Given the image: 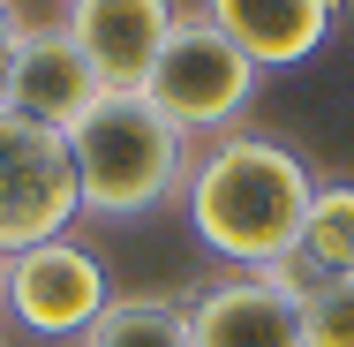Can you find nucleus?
I'll return each mask as SVG.
<instances>
[{
    "instance_id": "5",
    "label": "nucleus",
    "mask_w": 354,
    "mask_h": 347,
    "mask_svg": "<svg viewBox=\"0 0 354 347\" xmlns=\"http://www.w3.org/2000/svg\"><path fill=\"white\" fill-rule=\"evenodd\" d=\"M113 302V279L106 265L83 249V242H38L23 257H0V310L38 332V340H83Z\"/></svg>"
},
{
    "instance_id": "7",
    "label": "nucleus",
    "mask_w": 354,
    "mask_h": 347,
    "mask_svg": "<svg viewBox=\"0 0 354 347\" xmlns=\"http://www.w3.org/2000/svg\"><path fill=\"white\" fill-rule=\"evenodd\" d=\"M181 23V8L174 0H68V30L75 53L98 69L106 91H143V75L158 61V46H166V30Z\"/></svg>"
},
{
    "instance_id": "12",
    "label": "nucleus",
    "mask_w": 354,
    "mask_h": 347,
    "mask_svg": "<svg viewBox=\"0 0 354 347\" xmlns=\"http://www.w3.org/2000/svg\"><path fill=\"white\" fill-rule=\"evenodd\" d=\"M301 340L309 347H354V272H332L301 294Z\"/></svg>"
},
{
    "instance_id": "2",
    "label": "nucleus",
    "mask_w": 354,
    "mask_h": 347,
    "mask_svg": "<svg viewBox=\"0 0 354 347\" xmlns=\"http://www.w3.org/2000/svg\"><path fill=\"white\" fill-rule=\"evenodd\" d=\"M68 159L91 219H143L189 189V136L143 91H106L68 129Z\"/></svg>"
},
{
    "instance_id": "1",
    "label": "nucleus",
    "mask_w": 354,
    "mask_h": 347,
    "mask_svg": "<svg viewBox=\"0 0 354 347\" xmlns=\"http://www.w3.org/2000/svg\"><path fill=\"white\" fill-rule=\"evenodd\" d=\"M309 197H317L309 159L264 129H226L204 159H189V189H181L196 242L212 257H226L234 272L279 265L301 242Z\"/></svg>"
},
{
    "instance_id": "11",
    "label": "nucleus",
    "mask_w": 354,
    "mask_h": 347,
    "mask_svg": "<svg viewBox=\"0 0 354 347\" xmlns=\"http://www.w3.org/2000/svg\"><path fill=\"white\" fill-rule=\"evenodd\" d=\"M294 257H301L317 279L354 272V181H317V197H309V219H301V242H294Z\"/></svg>"
},
{
    "instance_id": "3",
    "label": "nucleus",
    "mask_w": 354,
    "mask_h": 347,
    "mask_svg": "<svg viewBox=\"0 0 354 347\" xmlns=\"http://www.w3.org/2000/svg\"><path fill=\"white\" fill-rule=\"evenodd\" d=\"M264 69L218 30L212 15H181L158 46V61L143 75V98L181 129V136H226L249 106H257Z\"/></svg>"
},
{
    "instance_id": "4",
    "label": "nucleus",
    "mask_w": 354,
    "mask_h": 347,
    "mask_svg": "<svg viewBox=\"0 0 354 347\" xmlns=\"http://www.w3.org/2000/svg\"><path fill=\"white\" fill-rule=\"evenodd\" d=\"M75 219H83V197H75L68 136L0 106V257L61 242Z\"/></svg>"
},
{
    "instance_id": "10",
    "label": "nucleus",
    "mask_w": 354,
    "mask_h": 347,
    "mask_svg": "<svg viewBox=\"0 0 354 347\" xmlns=\"http://www.w3.org/2000/svg\"><path fill=\"white\" fill-rule=\"evenodd\" d=\"M75 347H196L189 340V302H166V294H113L106 317H98Z\"/></svg>"
},
{
    "instance_id": "14",
    "label": "nucleus",
    "mask_w": 354,
    "mask_h": 347,
    "mask_svg": "<svg viewBox=\"0 0 354 347\" xmlns=\"http://www.w3.org/2000/svg\"><path fill=\"white\" fill-rule=\"evenodd\" d=\"M0 347H8V340H0Z\"/></svg>"
},
{
    "instance_id": "13",
    "label": "nucleus",
    "mask_w": 354,
    "mask_h": 347,
    "mask_svg": "<svg viewBox=\"0 0 354 347\" xmlns=\"http://www.w3.org/2000/svg\"><path fill=\"white\" fill-rule=\"evenodd\" d=\"M15 38H23V15H15V0H0V53H8Z\"/></svg>"
},
{
    "instance_id": "8",
    "label": "nucleus",
    "mask_w": 354,
    "mask_h": 347,
    "mask_svg": "<svg viewBox=\"0 0 354 347\" xmlns=\"http://www.w3.org/2000/svg\"><path fill=\"white\" fill-rule=\"evenodd\" d=\"M189 340L196 347H309L301 302H286L264 272H226L189 294Z\"/></svg>"
},
{
    "instance_id": "6",
    "label": "nucleus",
    "mask_w": 354,
    "mask_h": 347,
    "mask_svg": "<svg viewBox=\"0 0 354 347\" xmlns=\"http://www.w3.org/2000/svg\"><path fill=\"white\" fill-rule=\"evenodd\" d=\"M98 98H106V83H98V69L75 53L68 30H61V23H23L8 114H23V121H38V129H61V136H68Z\"/></svg>"
},
{
    "instance_id": "9",
    "label": "nucleus",
    "mask_w": 354,
    "mask_h": 347,
    "mask_svg": "<svg viewBox=\"0 0 354 347\" xmlns=\"http://www.w3.org/2000/svg\"><path fill=\"white\" fill-rule=\"evenodd\" d=\"M218 30L257 61V69H301L339 23V0H204Z\"/></svg>"
}]
</instances>
